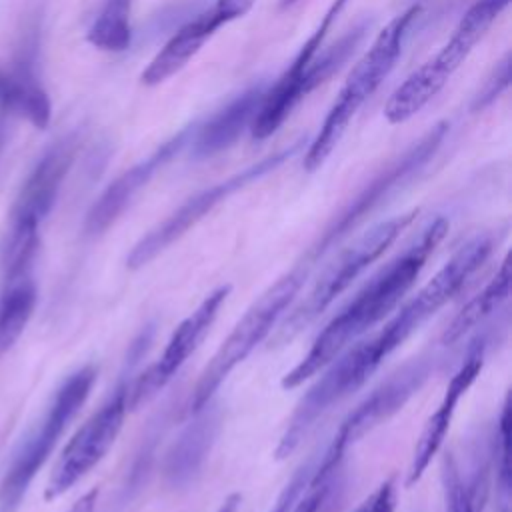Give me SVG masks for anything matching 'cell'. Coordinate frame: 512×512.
I'll return each instance as SVG.
<instances>
[{"label": "cell", "mask_w": 512, "mask_h": 512, "mask_svg": "<svg viewBox=\"0 0 512 512\" xmlns=\"http://www.w3.org/2000/svg\"><path fill=\"white\" fill-rule=\"evenodd\" d=\"M510 260L508 256L500 262V268L496 274L490 278V282L476 294L472 296L460 312L450 320L442 334V346L450 348L458 344L466 334L476 330L480 324H484L494 312L502 308V304L508 302L510 298Z\"/></svg>", "instance_id": "cell-20"}, {"label": "cell", "mask_w": 512, "mask_h": 512, "mask_svg": "<svg viewBox=\"0 0 512 512\" xmlns=\"http://www.w3.org/2000/svg\"><path fill=\"white\" fill-rule=\"evenodd\" d=\"M396 496V480L386 478L362 500V504L354 512H396Z\"/></svg>", "instance_id": "cell-26"}, {"label": "cell", "mask_w": 512, "mask_h": 512, "mask_svg": "<svg viewBox=\"0 0 512 512\" xmlns=\"http://www.w3.org/2000/svg\"><path fill=\"white\" fill-rule=\"evenodd\" d=\"M10 114H14V112H12V108H10V104H8L6 96H4V92H2V88H0V154H2L4 142H6V128H8V118H10Z\"/></svg>", "instance_id": "cell-28"}, {"label": "cell", "mask_w": 512, "mask_h": 512, "mask_svg": "<svg viewBox=\"0 0 512 512\" xmlns=\"http://www.w3.org/2000/svg\"><path fill=\"white\" fill-rule=\"evenodd\" d=\"M76 140L66 136L54 142L26 178L10 210L0 248L2 286L30 278L40 248V230L56 204L62 182L72 166Z\"/></svg>", "instance_id": "cell-3"}, {"label": "cell", "mask_w": 512, "mask_h": 512, "mask_svg": "<svg viewBox=\"0 0 512 512\" xmlns=\"http://www.w3.org/2000/svg\"><path fill=\"white\" fill-rule=\"evenodd\" d=\"M132 0H104L88 28V42L106 52H124L132 42Z\"/></svg>", "instance_id": "cell-23"}, {"label": "cell", "mask_w": 512, "mask_h": 512, "mask_svg": "<svg viewBox=\"0 0 512 512\" xmlns=\"http://www.w3.org/2000/svg\"><path fill=\"white\" fill-rule=\"evenodd\" d=\"M346 4H348V0H332V4L324 12V16L316 24V28L310 32V36L298 48V52L292 58L286 72L274 82L272 88L266 90L260 112H258L252 128H250L252 138L264 140V138L272 136L282 126V122L290 116V112L298 106L296 86H298L300 78L304 76L306 68L310 66V62L314 60V56L318 54V50L322 48L334 20L342 14Z\"/></svg>", "instance_id": "cell-15"}, {"label": "cell", "mask_w": 512, "mask_h": 512, "mask_svg": "<svg viewBox=\"0 0 512 512\" xmlns=\"http://www.w3.org/2000/svg\"><path fill=\"white\" fill-rule=\"evenodd\" d=\"M510 54H506L490 72V76L480 86L478 94L472 100V112H480L486 106H490L500 94L510 86Z\"/></svg>", "instance_id": "cell-25"}, {"label": "cell", "mask_w": 512, "mask_h": 512, "mask_svg": "<svg viewBox=\"0 0 512 512\" xmlns=\"http://www.w3.org/2000/svg\"><path fill=\"white\" fill-rule=\"evenodd\" d=\"M420 6H410L402 14L394 16L374 38L372 46L364 52V56L354 64L348 78L344 80L334 104L330 106L316 138L310 142L304 154V170H318L324 160L338 146L344 136L350 120L360 110V106L378 90L384 78L392 72L406 34L418 16Z\"/></svg>", "instance_id": "cell-6"}, {"label": "cell", "mask_w": 512, "mask_h": 512, "mask_svg": "<svg viewBox=\"0 0 512 512\" xmlns=\"http://www.w3.org/2000/svg\"><path fill=\"white\" fill-rule=\"evenodd\" d=\"M494 246V234H478L464 242L378 330L364 334L322 368L286 420L274 450L276 460L292 456L332 408L356 394L426 320L448 304L490 258Z\"/></svg>", "instance_id": "cell-1"}, {"label": "cell", "mask_w": 512, "mask_h": 512, "mask_svg": "<svg viewBox=\"0 0 512 512\" xmlns=\"http://www.w3.org/2000/svg\"><path fill=\"white\" fill-rule=\"evenodd\" d=\"M192 422L182 430L174 446L170 448L166 456V476L172 484H184L188 482L204 464L210 446L216 438L218 430V418L216 410L212 408V402L190 416Z\"/></svg>", "instance_id": "cell-19"}, {"label": "cell", "mask_w": 512, "mask_h": 512, "mask_svg": "<svg viewBox=\"0 0 512 512\" xmlns=\"http://www.w3.org/2000/svg\"><path fill=\"white\" fill-rule=\"evenodd\" d=\"M490 470L492 430L470 444L464 462L454 450L444 452L440 462L444 512H484L492 482Z\"/></svg>", "instance_id": "cell-16"}, {"label": "cell", "mask_w": 512, "mask_h": 512, "mask_svg": "<svg viewBox=\"0 0 512 512\" xmlns=\"http://www.w3.org/2000/svg\"><path fill=\"white\" fill-rule=\"evenodd\" d=\"M314 454H316V458H318L320 462H324V464H328V466H334V468H344V464H346L344 458H340L338 454H334V452L328 450V448H318Z\"/></svg>", "instance_id": "cell-29"}, {"label": "cell", "mask_w": 512, "mask_h": 512, "mask_svg": "<svg viewBox=\"0 0 512 512\" xmlns=\"http://www.w3.org/2000/svg\"><path fill=\"white\" fill-rule=\"evenodd\" d=\"M36 308V284L30 278L0 290V358L14 346Z\"/></svg>", "instance_id": "cell-22"}, {"label": "cell", "mask_w": 512, "mask_h": 512, "mask_svg": "<svg viewBox=\"0 0 512 512\" xmlns=\"http://www.w3.org/2000/svg\"><path fill=\"white\" fill-rule=\"evenodd\" d=\"M486 338H474L466 350L464 360L460 362V366L456 368V372L450 376L446 390L436 406V410L428 416L416 446L412 450V458H410V466L406 472V486H414L424 472L428 470L432 458L440 452L446 434L450 430V424L454 420V414L458 410L460 400L466 396V392L470 390V386L476 382V378L482 372L484 366V358H486Z\"/></svg>", "instance_id": "cell-12"}, {"label": "cell", "mask_w": 512, "mask_h": 512, "mask_svg": "<svg viewBox=\"0 0 512 512\" xmlns=\"http://www.w3.org/2000/svg\"><path fill=\"white\" fill-rule=\"evenodd\" d=\"M302 146V140L290 144L288 148H282L274 154H268L254 164L242 168L240 172L228 176L226 180H220L188 200H184L172 214H168L162 222H158L154 228H150L128 252L126 266L130 270H138L158 258L164 250H168L176 240H180L190 228H194L206 214H210L220 202L230 198L232 194L240 192L248 184L268 176L276 168H280L286 160H290Z\"/></svg>", "instance_id": "cell-10"}, {"label": "cell", "mask_w": 512, "mask_h": 512, "mask_svg": "<svg viewBox=\"0 0 512 512\" xmlns=\"http://www.w3.org/2000/svg\"><path fill=\"white\" fill-rule=\"evenodd\" d=\"M370 28L368 20L358 22L356 26H352L348 32H344L332 46H328L318 58L314 56V60L310 62V66L306 68L304 76L300 78L298 86H296V100L298 104L318 86H322L324 82H328L342 66L344 62L352 56V52L356 50V46L362 42V38L366 36Z\"/></svg>", "instance_id": "cell-21"}, {"label": "cell", "mask_w": 512, "mask_h": 512, "mask_svg": "<svg viewBox=\"0 0 512 512\" xmlns=\"http://www.w3.org/2000/svg\"><path fill=\"white\" fill-rule=\"evenodd\" d=\"M0 88L12 108L36 128H46L52 116L48 92L36 74L32 50H24L10 68H0Z\"/></svg>", "instance_id": "cell-18"}, {"label": "cell", "mask_w": 512, "mask_h": 512, "mask_svg": "<svg viewBox=\"0 0 512 512\" xmlns=\"http://www.w3.org/2000/svg\"><path fill=\"white\" fill-rule=\"evenodd\" d=\"M448 134V122L434 124L424 132L412 146H408L400 156H396L386 168L370 178L322 228L316 240L302 252L294 262L296 270L306 278L336 250L376 208H380L396 190L406 186L414 176H418L428 162L440 150Z\"/></svg>", "instance_id": "cell-4"}, {"label": "cell", "mask_w": 512, "mask_h": 512, "mask_svg": "<svg viewBox=\"0 0 512 512\" xmlns=\"http://www.w3.org/2000/svg\"><path fill=\"white\" fill-rule=\"evenodd\" d=\"M266 90V84H254L220 108L206 124L198 128L192 140V154L196 158H208L230 148L244 134V130L252 128Z\"/></svg>", "instance_id": "cell-17"}, {"label": "cell", "mask_w": 512, "mask_h": 512, "mask_svg": "<svg viewBox=\"0 0 512 512\" xmlns=\"http://www.w3.org/2000/svg\"><path fill=\"white\" fill-rule=\"evenodd\" d=\"M232 292L230 284H222L208 292L200 304L174 328L162 354L156 362L142 374H134L130 384V408L136 410L140 404L150 400L158 390H162L178 370L188 362V358L200 348L202 340L214 326L220 308L226 304Z\"/></svg>", "instance_id": "cell-11"}, {"label": "cell", "mask_w": 512, "mask_h": 512, "mask_svg": "<svg viewBox=\"0 0 512 512\" xmlns=\"http://www.w3.org/2000/svg\"><path fill=\"white\" fill-rule=\"evenodd\" d=\"M418 210L412 208L388 220H382L360 232L350 244L342 246L324 266L320 276L316 278L310 292L288 310L280 324L276 326L278 332L274 334L276 344H286L296 338L304 328L314 324L332 302L346 292L354 280L362 276L394 242L396 238L416 220Z\"/></svg>", "instance_id": "cell-5"}, {"label": "cell", "mask_w": 512, "mask_h": 512, "mask_svg": "<svg viewBox=\"0 0 512 512\" xmlns=\"http://www.w3.org/2000/svg\"><path fill=\"white\" fill-rule=\"evenodd\" d=\"M146 338L136 340L128 352L124 370L116 386L108 392L102 404L80 424L72 438L62 448L52 472L48 476L44 498L56 500L78 484L114 446L118 434L124 428V420L130 408V384L134 378V364L144 350Z\"/></svg>", "instance_id": "cell-8"}, {"label": "cell", "mask_w": 512, "mask_h": 512, "mask_svg": "<svg viewBox=\"0 0 512 512\" xmlns=\"http://www.w3.org/2000/svg\"><path fill=\"white\" fill-rule=\"evenodd\" d=\"M98 488H92L88 492H84L66 512H94L96 504H98Z\"/></svg>", "instance_id": "cell-27"}, {"label": "cell", "mask_w": 512, "mask_h": 512, "mask_svg": "<svg viewBox=\"0 0 512 512\" xmlns=\"http://www.w3.org/2000/svg\"><path fill=\"white\" fill-rule=\"evenodd\" d=\"M190 134L192 126L180 130L178 134L162 142L152 154H148L132 168L122 172L118 178H114L90 206L84 218V234L88 238L104 234L124 214V210L132 204L138 192L154 178V174L160 168H164L188 144Z\"/></svg>", "instance_id": "cell-14"}, {"label": "cell", "mask_w": 512, "mask_h": 512, "mask_svg": "<svg viewBox=\"0 0 512 512\" xmlns=\"http://www.w3.org/2000/svg\"><path fill=\"white\" fill-rule=\"evenodd\" d=\"M256 0H216L208 10L186 22L172 38L156 52L144 68L140 80L146 86H156L178 74L210 40L218 28L242 18L250 12Z\"/></svg>", "instance_id": "cell-13"}, {"label": "cell", "mask_w": 512, "mask_h": 512, "mask_svg": "<svg viewBox=\"0 0 512 512\" xmlns=\"http://www.w3.org/2000/svg\"><path fill=\"white\" fill-rule=\"evenodd\" d=\"M240 504H242V496H240L238 492H232V494H228V496L218 504V508H216L214 512H238Z\"/></svg>", "instance_id": "cell-30"}, {"label": "cell", "mask_w": 512, "mask_h": 512, "mask_svg": "<svg viewBox=\"0 0 512 512\" xmlns=\"http://www.w3.org/2000/svg\"><path fill=\"white\" fill-rule=\"evenodd\" d=\"M510 398L506 394L500 408L496 426L492 428V470L490 480H494L496 492V512H510Z\"/></svg>", "instance_id": "cell-24"}, {"label": "cell", "mask_w": 512, "mask_h": 512, "mask_svg": "<svg viewBox=\"0 0 512 512\" xmlns=\"http://www.w3.org/2000/svg\"><path fill=\"white\" fill-rule=\"evenodd\" d=\"M448 232V220H430L388 264H384L356 296L332 316L318 332L308 352L282 376V388L292 390L312 380L342 350L368 334L376 324L392 314L416 284L428 258Z\"/></svg>", "instance_id": "cell-2"}, {"label": "cell", "mask_w": 512, "mask_h": 512, "mask_svg": "<svg viewBox=\"0 0 512 512\" xmlns=\"http://www.w3.org/2000/svg\"><path fill=\"white\" fill-rule=\"evenodd\" d=\"M98 378L94 364L74 370L52 394L44 414L14 450L0 478V512H14L58 440L88 400Z\"/></svg>", "instance_id": "cell-7"}, {"label": "cell", "mask_w": 512, "mask_h": 512, "mask_svg": "<svg viewBox=\"0 0 512 512\" xmlns=\"http://www.w3.org/2000/svg\"><path fill=\"white\" fill-rule=\"evenodd\" d=\"M508 4L510 0H476L460 18L446 44L390 94L384 106L386 120L402 124L418 114L446 86Z\"/></svg>", "instance_id": "cell-9"}, {"label": "cell", "mask_w": 512, "mask_h": 512, "mask_svg": "<svg viewBox=\"0 0 512 512\" xmlns=\"http://www.w3.org/2000/svg\"><path fill=\"white\" fill-rule=\"evenodd\" d=\"M298 0H280V8H288V6H292V4H296Z\"/></svg>", "instance_id": "cell-31"}]
</instances>
